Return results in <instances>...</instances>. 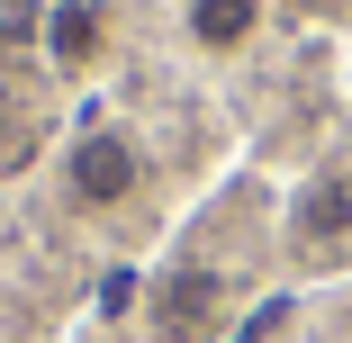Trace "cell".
<instances>
[{"instance_id": "obj_1", "label": "cell", "mask_w": 352, "mask_h": 343, "mask_svg": "<svg viewBox=\"0 0 352 343\" xmlns=\"http://www.w3.org/2000/svg\"><path fill=\"white\" fill-rule=\"evenodd\" d=\"M226 316H235V289H226V271H208V262H172V271H154V289H145L154 343H217Z\"/></svg>"}, {"instance_id": "obj_2", "label": "cell", "mask_w": 352, "mask_h": 343, "mask_svg": "<svg viewBox=\"0 0 352 343\" xmlns=\"http://www.w3.org/2000/svg\"><path fill=\"white\" fill-rule=\"evenodd\" d=\"M135 190H145V145H135L126 126H82L73 145H63V199H73V208L109 217Z\"/></svg>"}, {"instance_id": "obj_3", "label": "cell", "mask_w": 352, "mask_h": 343, "mask_svg": "<svg viewBox=\"0 0 352 343\" xmlns=\"http://www.w3.org/2000/svg\"><path fill=\"white\" fill-rule=\"evenodd\" d=\"M289 253L307 271L352 262V172H307L289 190Z\"/></svg>"}, {"instance_id": "obj_4", "label": "cell", "mask_w": 352, "mask_h": 343, "mask_svg": "<svg viewBox=\"0 0 352 343\" xmlns=\"http://www.w3.org/2000/svg\"><path fill=\"white\" fill-rule=\"evenodd\" d=\"M45 63L63 82H82L109 63V0H54L45 10Z\"/></svg>"}, {"instance_id": "obj_5", "label": "cell", "mask_w": 352, "mask_h": 343, "mask_svg": "<svg viewBox=\"0 0 352 343\" xmlns=\"http://www.w3.org/2000/svg\"><path fill=\"white\" fill-rule=\"evenodd\" d=\"M262 10H271V0H181V36L226 63V54H244L262 36Z\"/></svg>"}]
</instances>
